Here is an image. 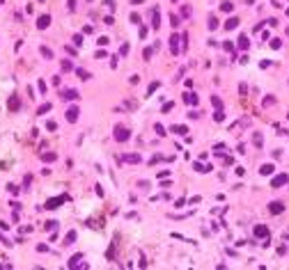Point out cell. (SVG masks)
Listing matches in <instances>:
<instances>
[{"label": "cell", "mask_w": 289, "mask_h": 270, "mask_svg": "<svg viewBox=\"0 0 289 270\" xmlns=\"http://www.w3.org/2000/svg\"><path fill=\"white\" fill-rule=\"evenodd\" d=\"M287 183H289V176H287V174H278V176L271 181V185H273V188H280V185H287Z\"/></svg>", "instance_id": "cell-1"}, {"label": "cell", "mask_w": 289, "mask_h": 270, "mask_svg": "<svg viewBox=\"0 0 289 270\" xmlns=\"http://www.w3.org/2000/svg\"><path fill=\"white\" fill-rule=\"evenodd\" d=\"M115 137L120 140V142H126V140H129V131H126V128H122V126H117L115 128Z\"/></svg>", "instance_id": "cell-2"}, {"label": "cell", "mask_w": 289, "mask_h": 270, "mask_svg": "<svg viewBox=\"0 0 289 270\" xmlns=\"http://www.w3.org/2000/svg\"><path fill=\"white\" fill-rule=\"evenodd\" d=\"M269 211H271L273 215H278V213H282V211H285V204H282V202H271V204H269Z\"/></svg>", "instance_id": "cell-3"}, {"label": "cell", "mask_w": 289, "mask_h": 270, "mask_svg": "<svg viewBox=\"0 0 289 270\" xmlns=\"http://www.w3.org/2000/svg\"><path fill=\"white\" fill-rule=\"evenodd\" d=\"M67 202V197H55V199H48V202H46V208H57L60 206V204H64Z\"/></svg>", "instance_id": "cell-4"}, {"label": "cell", "mask_w": 289, "mask_h": 270, "mask_svg": "<svg viewBox=\"0 0 289 270\" xmlns=\"http://www.w3.org/2000/svg\"><path fill=\"white\" fill-rule=\"evenodd\" d=\"M255 236L257 238H269V229L264 227V224H257L255 227Z\"/></svg>", "instance_id": "cell-5"}, {"label": "cell", "mask_w": 289, "mask_h": 270, "mask_svg": "<svg viewBox=\"0 0 289 270\" xmlns=\"http://www.w3.org/2000/svg\"><path fill=\"white\" fill-rule=\"evenodd\" d=\"M67 119H69V121H76V119H78V108H69V110H67Z\"/></svg>", "instance_id": "cell-6"}, {"label": "cell", "mask_w": 289, "mask_h": 270, "mask_svg": "<svg viewBox=\"0 0 289 270\" xmlns=\"http://www.w3.org/2000/svg\"><path fill=\"white\" fill-rule=\"evenodd\" d=\"M177 41H179V37H177V34H172V37H170V48H172V53L179 50V44H177Z\"/></svg>", "instance_id": "cell-7"}, {"label": "cell", "mask_w": 289, "mask_h": 270, "mask_svg": "<svg viewBox=\"0 0 289 270\" xmlns=\"http://www.w3.org/2000/svg\"><path fill=\"white\" fill-rule=\"evenodd\" d=\"M48 23H51V16H39V23H37V25L44 30V28H48Z\"/></svg>", "instance_id": "cell-8"}, {"label": "cell", "mask_w": 289, "mask_h": 270, "mask_svg": "<svg viewBox=\"0 0 289 270\" xmlns=\"http://www.w3.org/2000/svg\"><path fill=\"white\" fill-rule=\"evenodd\" d=\"M62 96L67 98V101H74V98H78V92H74V89H67V92L62 94Z\"/></svg>", "instance_id": "cell-9"}, {"label": "cell", "mask_w": 289, "mask_h": 270, "mask_svg": "<svg viewBox=\"0 0 289 270\" xmlns=\"http://www.w3.org/2000/svg\"><path fill=\"white\" fill-rule=\"evenodd\" d=\"M184 101H186L188 105H195V103H197V96H195V94H186Z\"/></svg>", "instance_id": "cell-10"}, {"label": "cell", "mask_w": 289, "mask_h": 270, "mask_svg": "<svg viewBox=\"0 0 289 270\" xmlns=\"http://www.w3.org/2000/svg\"><path fill=\"white\" fill-rule=\"evenodd\" d=\"M271 172H273V165H262L259 167V174H264V176H269Z\"/></svg>", "instance_id": "cell-11"}, {"label": "cell", "mask_w": 289, "mask_h": 270, "mask_svg": "<svg viewBox=\"0 0 289 270\" xmlns=\"http://www.w3.org/2000/svg\"><path fill=\"white\" fill-rule=\"evenodd\" d=\"M237 25H239V19H229V21L225 23V28H227V30H234Z\"/></svg>", "instance_id": "cell-12"}, {"label": "cell", "mask_w": 289, "mask_h": 270, "mask_svg": "<svg viewBox=\"0 0 289 270\" xmlns=\"http://www.w3.org/2000/svg\"><path fill=\"white\" fill-rule=\"evenodd\" d=\"M239 48H248V37H243V34H241V37H239Z\"/></svg>", "instance_id": "cell-13"}, {"label": "cell", "mask_w": 289, "mask_h": 270, "mask_svg": "<svg viewBox=\"0 0 289 270\" xmlns=\"http://www.w3.org/2000/svg\"><path fill=\"white\" fill-rule=\"evenodd\" d=\"M74 240H76V231H69L67 233V243H64V245H71Z\"/></svg>", "instance_id": "cell-14"}, {"label": "cell", "mask_w": 289, "mask_h": 270, "mask_svg": "<svg viewBox=\"0 0 289 270\" xmlns=\"http://www.w3.org/2000/svg\"><path fill=\"white\" fill-rule=\"evenodd\" d=\"M172 133H179V135H184V133H188V131H186V126H172Z\"/></svg>", "instance_id": "cell-15"}, {"label": "cell", "mask_w": 289, "mask_h": 270, "mask_svg": "<svg viewBox=\"0 0 289 270\" xmlns=\"http://www.w3.org/2000/svg\"><path fill=\"white\" fill-rule=\"evenodd\" d=\"M124 160H126V163H140V156H126V158H124Z\"/></svg>", "instance_id": "cell-16"}, {"label": "cell", "mask_w": 289, "mask_h": 270, "mask_svg": "<svg viewBox=\"0 0 289 270\" xmlns=\"http://www.w3.org/2000/svg\"><path fill=\"white\" fill-rule=\"evenodd\" d=\"M220 9H223V11H232V9H234V5H232V2H223V5H220Z\"/></svg>", "instance_id": "cell-17"}, {"label": "cell", "mask_w": 289, "mask_h": 270, "mask_svg": "<svg viewBox=\"0 0 289 270\" xmlns=\"http://www.w3.org/2000/svg\"><path fill=\"white\" fill-rule=\"evenodd\" d=\"M223 117H225V115H223V110L218 108V110H216V115H214V119H216V121H223Z\"/></svg>", "instance_id": "cell-18"}, {"label": "cell", "mask_w": 289, "mask_h": 270, "mask_svg": "<svg viewBox=\"0 0 289 270\" xmlns=\"http://www.w3.org/2000/svg\"><path fill=\"white\" fill-rule=\"evenodd\" d=\"M280 46H282L280 39H271V48H280Z\"/></svg>", "instance_id": "cell-19"}, {"label": "cell", "mask_w": 289, "mask_h": 270, "mask_svg": "<svg viewBox=\"0 0 289 270\" xmlns=\"http://www.w3.org/2000/svg\"><path fill=\"white\" fill-rule=\"evenodd\" d=\"M9 108H11V110H16V108H19V98H16V96L9 101Z\"/></svg>", "instance_id": "cell-20"}, {"label": "cell", "mask_w": 289, "mask_h": 270, "mask_svg": "<svg viewBox=\"0 0 289 270\" xmlns=\"http://www.w3.org/2000/svg\"><path fill=\"white\" fill-rule=\"evenodd\" d=\"M76 73H78L80 78H83V80H87V78H90V73H87V71H83V69H78V71H76Z\"/></svg>", "instance_id": "cell-21"}, {"label": "cell", "mask_w": 289, "mask_h": 270, "mask_svg": "<svg viewBox=\"0 0 289 270\" xmlns=\"http://www.w3.org/2000/svg\"><path fill=\"white\" fill-rule=\"evenodd\" d=\"M218 28V21L216 19H209V30H216Z\"/></svg>", "instance_id": "cell-22"}, {"label": "cell", "mask_w": 289, "mask_h": 270, "mask_svg": "<svg viewBox=\"0 0 289 270\" xmlns=\"http://www.w3.org/2000/svg\"><path fill=\"white\" fill-rule=\"evenodd\" d=\"M48 110H51V105H48V103H46V105H41V108H39V115H44V112H48Z\"/></svg>", "instance_id": "cell-23"}, {"label": "cell", "mask_w": 289, "mask_h": 270, "mask_svg": "<svg viewBox=\"0 0 289 270\" xmlns=\"http://www.w3.org/2000/svg\"><path fill=\"white\" fill-rule=\"evenodd\" d=\"M255 144H257V146H262V144H264V140H262V135H255Z\"/></svg>", "instance_id": "cell-24"}, {"label": "cell", "mask_w": 289, "mask_h": 270, "mask_svg": "<svg viewBox=\"0 0 289 270\" xmlns=\"http://www.w3.org/2000/svg\"><path fill=\"white\" fill-rule=\"evenodd\" d=\"M151 25H154V28L161 25V23H158V11H154V23H151Z\"/></svg>", "instance_id": "cell-25"}, {"label": "cell", "mask_w": 289, "mask_h": 270, "mask_svg": "<svg viewBox=\"0 0 289 270\" xmlns=\"http://www.w3.org/2000/svg\"><path fill=\"white\" fill-rule=\"evenodd\" d=\"M156 133H158V135H165V128H163L161 124H156Z\"/></svg>", "instance_id": "cell-26"}, {"label": "cell", "mask_w": 289, "mask_h": 270, "mask_svg": "<svg viewBox=\"0 0 289 270\" xmlns=\"http://www.w3.org/2000/svg\"><path fill=\"white\" fill-rule=\"evenodd\" d=\"M74 41H76V46H80V44H83V37H80V34H76V37H74Z\"/></svg>", "instance_id": "cell-27"}, {"label": "cell", "mask_w": 289, "mask_h": 270, "mask_svg": "<svg viewBox=\"0 0 289 270\" xmlns=\"http://www.w3.org/2000/svg\"><path fill=\"white\" fill-rule=\"evenodd\" d=\"M287 16H289V9H287Z\"/></svg>", "instance_id": "cell-28"}, {"label": "cell", "mask_w": 289, "mask_h": 270, "mask_svg": "<svg viewBox=\"0 0 289 270\" xmlns=\"http://www.w3.org/2000/svg\"><path fill=\"white\" fill-rule=\"evenodd\" d=\"M287 34H289V28H287Z\"/></svg>", "instance_id": "cell-29"}, {"label": "cell", "mask_w": 289, "mask_h": 270, "mask_svg": "<svg viewBox=\"0 0 289 270\" xmlns=\"http://www.w3.org/2000/svg\"><path fill=\"white\" fill-rule=\"evenodd\" d=\"M287 117H289V115H287Z\"/></svg>", "instance_id": "cell-30"}]
</instances>
